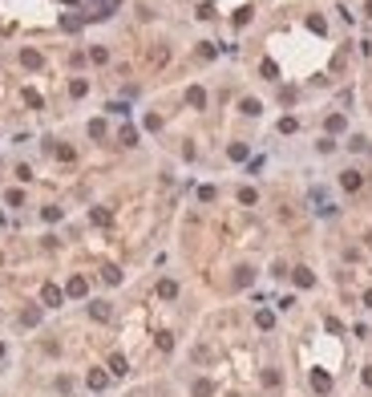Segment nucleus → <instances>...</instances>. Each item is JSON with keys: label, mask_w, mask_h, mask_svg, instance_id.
<instances>
[{"label": "nucleus", "mask_w": 372, "mask_h": 397, "mask_svg": "<svg viewBox=\"0 0 372 397\" xmlns=\"http://www.w3.org/2000/svg\"><path fill=\"white\" fill-rule=\"evenodd\" d=\"M344 187H348V191H356V187H360V174H356V170H348V174H344Z\"/></svg>", "instance_id": "f257e3e1"}, {"label": "nucleus", "mask_w": 372, "mask_h": 397, "mask_svg": "<svg viewBox=\"0 0 372 397\" xmlns=\"http://www.w3.org/2000/svg\"><path fill=\"white\" fill-rule=\"evenodd\" d=\"M57 300H61V292H57V288L49 284V288H45V304H57Z\"/></svg>", "instance_id": "f03ea898"}]
</instances>
